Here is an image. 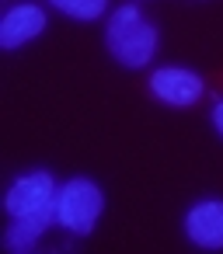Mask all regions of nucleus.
<instances>
[{
    "label": "nucleus",
    "mask_w": 223,
    "mask_h": 254,
    "mask_svg": "<svg viewBox=\"0 0 223 254\" xmlns=\"http://www.w3.org/2000/svg\"><path fill=\"white\" fill-rule=\"evenodd\" d=\"M101 212H105V191L91 178H70V181L60 185V191H56V226H63L67 233L87 237V233H94Z\"/></svg>",
    "instance_id": "nucleus-2"
},
{
    "label": "nucleus",
    "mask_w": 223,
    "mask_h": 254,
    "mask_svg": "<svg viewBox=\"0 0 223 254\" xmlns=\"http://www.w3.org/2000/svg\"><path fill=\"white\" fill-rule=\"evenodd\" d=\"M56 178L49 171H28L21 174L4 198V209L11 219H39V223H56Z\"/></svg>",
    "instance_id": "nucleus-3"
},
{
    "label": "nucleus",
    "mask_w": 223,
    "mask_h": 254,
    "mask_svg": "<svg viewBox=\"0 0 223 254\" xmlns=\"http://www.w3.org/2000/svg\"><path fill=\"white\" fill-rule=\"evenodd\" d=\"M105 46L122 66L143 70V66H150V60L157 53V28L140 14L136 4H122L112 11V18L105 25Z\"/></svg>",
    "instance_id": "nucleus-1"
},
{
    "label": "nucleus",
    "mask_w": 223,
    "mask_h": 254,
    "mask_svg": "<svg viewBox=\"0 0 223 254\" xmlns=\"http://www.w3.org/2000/svg\"><path fill=\"white\" fill-rule=\"evenodd\" d=\"M46 4H53L60 14L77 21H98L108 11V0H46Z\"/></svg>",
    "instance_id": "nucleus-8"
},
{
    "label": "nucleus",
    "mask_w": 223,
    "mask_h": 254,
    "mask_svg": "<svg viewBox=\"0 0 223 254\" xmlns=\"http://www.w3.org/2000/svg\"><path fill=\"white\" fill-rule=\"evenodd\" d=\"M185 237L195 247L223 251V198H202L185 212Z\"/></svg>",
    "instance_id": "nucleus-6"
},
{
    "label": "nucleus",
    "mask_w": 223,
    "mask_h": 254,
    "mask_svg": "<svg viewBox=\"0 0 223 254\" xmlns=\"http://www.w3.org/2000/svg\"><path fill=\"white\" fill-rule=\"evenodd\" d=\"M150 94L171 108H192L202 101L206 94V80L195 73V70H185V66H160L150 73Z\"/></svg>",
    "instance_id": "nucleus-4"
},
{
    "label": "nucleus",
    "mask_w": 223,
    "mask_h": 254,
    "mask_svg": "<svg viewBox=\"0 0 223 254\" xmlns=\"http://www.w3.org/2000/svg\"><path fill=\"white\" fill-rule=\"evenodd\" d=\"M49 18L39 4H32V0H25V4H14L7 7V14L0 18V49H21L28 46L32 39H39L46 32Z\"/></svg>",
    "instance_id": "nucleus-5"
},
{
    "label": "nucleus",
    "mask_w": 223,
    "mask_h": 254,
    "mask_svg": "<svg viewBox=\"0 0 223 254\" xmlns=\"http://www.w3.org/2000/svg\"><path fill=\"white\" fill-rule=\"evenodd\" d=\"M213 129L223 136V98L216 101V108H213Z\"/></svg>",
    "instance_id": "nucleus-9"
},
{
    "label": "nucleus",
    "mask_w": 223,
    "mask_h": 254,
    "mask_svg": "<svg viewBox=\"0 0 223 254\" xmlns=\"http://www.w3.org/2000/svg\"><path fill=\"white\" fill-rule=\"evenodd\" d=\"M49 230V223H39V219H14L11 226H7V233H4V247L7 251H14V254H28L35 244H39V237Z\"/></svg>",
    "instance_id": "nucleus-7"
}]
</instances>
